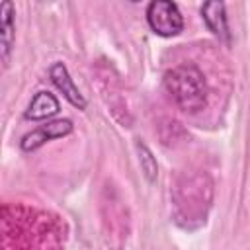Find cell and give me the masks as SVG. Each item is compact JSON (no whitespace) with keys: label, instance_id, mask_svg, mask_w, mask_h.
<instances>
[{"label":"cell","instance_id":"1","mask_svg":"<svg viewBox=\"0 0 250 250\" xmlns=\"http://www.w3.org/2000/svg\"><path fill=\"white\" fill-rule=\"evenodd\" d=\"M164 88L172 102L186 113H197L207 105L205 76L191 62H184L166 70Z\"/></svg>","mask_w":250,"mask_h":250},{"label":"cell","instance_id":"2","mask_svg":"<svg viewBox=\"0 0 250 250\" xmlns=\"http://www.w3.org/2000/svg\"><path fill=\"white\" fill-rule=\"evenodd\" d=\"M146 21L156 35L172 37L184 29V16L170 0H152L146 6Z\"/></svg>","mask_w":250,"mask_h":250},{"label":"cell","instance_id":"3","mask_svg":"<svg viewBox=\"0 0 250 250\" xmlns=\"http://www.w3.org/2000/svg\"><path fill=\"white\" fill-rule=\"evenodd\" d=\"M70 131H72V121L70 119H55V121H49L47 125H43V127H39L31 133L23 135L21 141H20V146H21V150L31 152V150L39 148L43 143L53 141V139H61V137L68 135Z\"/></svg>","mask_w":250,"mask_h":250},{"label":"cell","instance_id":"4","mask_svg":"<svg viewBox=\"0 0 250 250\" xmlns=\"http://www.w3.org/2000/svg\"><path fill=\"white\" fill-rule=\"evenodd\" d=\"M201 18L213 35H217L225 43L230 41V31H229V21H227V12H225L223 2H219V0L205 2L201 6Z\"/></svg>","mask_w":250,"mask_h":250},{"label":"cell","instance_id":"5","mask_svg":"<svg viewBox=\"0 0 250 250\" xmlns=\"http://www.w3.org/2000/svg\"><path fill=\"white\" fill-rule=\"evenodd\" d=\"M49 76H51L53 84L62 92V96H64L74 107H78V109H84V107H86L84 96L80 94L78 86L74 84V80L70 78V74H68V70H66V66H64L62 62H55V64L51 66V70H49Z\"/></svg>","mask_w":250,"mask_h":250},{"label":"cell","instance_id":"6","mask_svg":"<svg viewBox=\"0 0 250 250\" xmlns=\"http://www.w3.org/2000/svg\"><path fill=\"white\" fill-rule=\"evenodd\" d=\"M57 113H59V100L51 92H37L31 98L23 117L31 119V121H41V119H49Z\"/></svg>","mask_w":250,"mask_h":250},{"label":"cell","instance_id":"7","mask_svg":"<svg viewBox=\"0 0 250 250\" xmlns=\"http://www.w3.org/2000/svg\"><path fill=\"white\" fill-rule=\"evenodd\" d=\"M0 20H2V43H0V55H2V62L4 66L8 64L12 47H14V4L10 0H4L0 6Z\"/></svg>","mask_w":250,"mask_h":250},{"label":"cell","instance_id":"8","mask_svg":"<svg viewBox=\"0 0 250 250\" xmlns=\"http://www.w3.org/2000/svg\"><path fill=\"white\" fill-rule=\"evenodd\" d=\"M137 150H139V162H141V168H143L146 180L154 182V178L158 174V166H156V160H154L152 152L148 150V146L145 143H137Z\"/></svg>","mask_w":250,"mask_h":250}]
</instances>
